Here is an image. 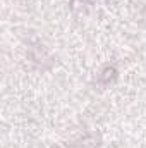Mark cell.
I'll return each mask as SVG.
<instances>
[{
	"label": "cell",
	"instance_id": "6da1fadb",
	"mask_svg": "<svg viewBox=\"0 0 146 148\" xmlns=\"http://www.w3.org/2000/svg\"><path fill=\"white\" fill-rule=\"evenodd\" d=\"M115 77H117V71H115V67L107 66V67L100 73V76H98V83H100V84H108L110 81H113Z\"/></svg>",
	"mask_w": 146,
	"mask_h": 148
},
{
	"label": "cell",
	"instance_id": "7a4b0ae2",
	"mask_svg": "<svg viewBox=\"0 0 146 148\" xmlns=\"http://www.w3.org/2000/svg\"><path fill=\"white\" fill-rule=\"evenodd\" d=\"M98 138H95V136H88V138H84L83 141H79V147L81 148H95L98 143Z\"/></svg>",
	"mask_w": 146,
	"mask_h": 148
}]
</instances>
